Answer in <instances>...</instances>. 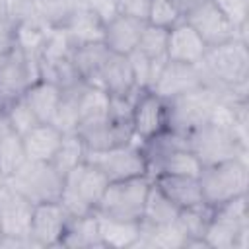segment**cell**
Returning <instances> with one entry per match:
<instances>
[{
  "label": "cell",
  "mask_w": 249,
  "mask_h": 249,
  "mask_svg": "<svg viewBox=\"0 0 249 249\" xmlns=\"http://www.w3.org/2000/svg\"><path fill=\"white\" fill-rule=\"evenodd\" d=\"M202 84L218 89L222 97L231 86L249 82V45L239 39L206 49L202 62Z\"/></svg>",
  "instance_id": "cell-1"
},
{
  "label": "cell",
  "mask_w": 249,
  "mask_h": 249,
  "mask_svg": "<svg viewBox=\"0 0 249 249\" xmlns=\"http://www.w3.org/2000/svg\"><path fill=\"white\" fill-rule=\"evenodd\" d=\"M208 249H247L249 247V202L247 195L235 196L212 208L204 231Z\"/></svg>",
  "instance_id": "cell-2"
},
{
  "label": "cell",
  "mask_w": 249,
  "mask_h": 249,
  "mask_svg": "<svg viewBox=\"0 0 249 249\" xmlns=\"http://www.w3.org/2000/svg\"><path fill=\"white\" fill-rule=\"evenodd\" d=\"M204 204L216 208L249 191V160L233 158L204 165L198 173Z\"/></svg>",
  "instance_id": "cell-3"
},
{
  "label": "cell",
  "mask_w": 249,
  "mask_h": 249,
  "mask_svg": "<svg viewBox=\"0 0 249 249\" xmlns=\"http://www.w3.org/2000/svg\"><path fill=\"white\" fill-rule=\"evenodd\" d=\"M187 146L198 158L202 167L249 156V140L241 138L231 126L210 121L187 134Z\"/></svg>",
  "instance_id": "cell-4"
},
{
  "label": "cell",
  "mask_w": 249,
  "mask_h": 249,
  "mask_svg": "<svg viewBox=\"0 0 249 249\" xmlns=\"http://www.w3.org/2000/svg\"><path fill=\"white\" fill-rule=\"evenodd\" d=\"M109 185L107 177L88 160L72 167L62 179V193L58 202L70 218L95 212L97 202Z\"/></svg>",
  "instance_id": "cell-5"
},
{
  "label": "cell",
  "mask_w": 249,
  "mask_h": 249,
  "mask_svg": "<svg viewBox=\"0 0 249 249\" xmlns=\"http://www.w3.org/2000/svg\"><path fill=\"white\" fill-rule=\"evenodd\" d=\"M220 99H222V93L204 84L181 95H175L171 99H165L167 128L187 136L191 130L210 121V113Z\"/></svg>",
  "instance_id": "cell-6"
},
{
  "label": "cell",
  "mask_w": 249,
  "mask_h": 249,
  "mask_svg": "<svg viewBox=\"0 0 249 249\" xmlns=\"http://www.w3.org/2000/svg\"><path fill=\"white\" fill-rule=\"evenodd\" d=\"M150 185H152V179L148 175L111 181L105 187L95 212L107 218L140 222Z\"/></svg>",
  "instance_id": "cell-7"
},
{
  "label": "cell",
  "mask_w": 249,
  "mask_h": 249,
  "mask_svg": "<svg viewBox=\"0 0 249 249\" xmlns=\"http://www.w3.org/2000/svg\"><path fill=\"white\" fill-rule=\"evenodd\" d=\"M62 179H64L62 173H58L51 161L27 160L12 177L4 181H8L29 202L39 204V202H51L60 198Z\"/></svg>",
  "instance_id": "cell-8"
},
{
  "label": "cell",
  "mask_w": 249,
  "mask_h": 249,
  "mask_svg": "<svg viewBox=\"0 0 249 249\" xmlns=\"http://www.w3.org/2000/svg\"><path fill=\"white\" fill-rule=\"evenodd\" d=\"M86 160L89 163H93L107 177L109 183L148 175V163H146L144 152L136 140L123 144V146L103 150V152H88Z\"/></svg>",
  "instance_id": "cell-9"
},
{
  "label": "cell",
  "mask_w": 249,
  "mask_h": 249,
  "mask_svg": "<svg viewBox=\"0 0 249 249\" xmlns=\"http://www.w3.org/2000/svg\"><path fill=\"white\" fill-rule=\"evenodd\" d=\"M41 78L39 56L21 51L19 47L10 49L0 58V88L14 99Z\"/></svg>",
  "instance_id": "cell-10"
},
{
  "label": "cell",
  "mask_w": 249,
  "mask_h": 249,
  "mask_svg": "<svg viewBox=\"0 0 249 249\" xmlns=\"http://www.w3.org/2000/svg\"><path fill=\"white\" fill-rule=\"evenodd\" d=\"M70 216L62 208L58 200L33 204L31 224H29V239L35 247H60L62 235L66 231Z\"/></svg>",
  "instance_id": "cell-11"
},
{
  "label": "cell",
  "mask_w": 249,
  "mask_h": 249,
  "mask_svg": "<svg viewBox=\"0 0 249 249\" xmlns=\"http://www.w3.org/2000/svg\"><path fill=\"white\" fill-rule=\"evenodd\" d=\"M130 126L136 142H144L167 128L165 99H161L152 89H138L132 105Z\"/></svg>",
  "instance_id": "cell-12"
},
{
  "label": "cell",
  "mask_w": 249,
  "mask_h": 249,
  "mask_svg": "<svg viewBox=\"0 0 249 249\" xmlns=\"http://www.w3.org/2000/svg\"><path fill=\"white\" fill-rule=\"evenodd\" d=\"M76 132L80 134V138L86 146V152H103V150H109L115 146L134 142L130 123H123L113 117H105V119H99L93 123L80 124L76 128Z\"/></svg>",
  "instance_id": "cell-13"
},
{
  "label": "cell",
  "mask_w": 249,
  "mask_h": 249,
  "mask_svg": "<svg viewBox=\"0 0 249 249\" xmlns=\"http://www.w3.org/2000/svg\"><path fill=\"white\" fill-rule=\"evenodd\" d=\"M183 19L200 35L206 47H214L230 39H235V27L220 14V10L210 0H204L193 10H189L183 16Z\"/></svg>",
  "instance_id": "cell-14"
},
{
  "label": "cell",
  "mask_w": 249,
  "mask_h": 249,
  "mask_svg": "<svg viewBox=\"0 0 249 249\" xmlns=\"http://www.w3.org/2000/svg\"><path fill=\"white\" fill-rule=\"evenodd\" d=\"M33 202L0 179V230L2 235H29Z\"/></svg>",
  "instance_id": "cell-15"
},
{
  "label": "cell",
  "mask_w": 249,
  "mask_h": 249,
  "mask_svg": "<svg viewBox=\"0 0 249 249\" xmlns=\"http://www.w3.org/2000/svg\"><path fill=\"white\" fill-rule=\"evenodd\" d=\"M202 84V72L198 64H185L177 60H165L152 91L161 99H171Z\"/></svg>",
  "instance_id": "cell-16"
},
{
  "label": "cell",
  "mask_w": 249,
  "mask_h": 249,
  "mask_svg": "<svg viewBox=\"0 0 249 249\" xmlns=\"http://www.w3.org/2000/svg\"><path fill=\"white\" fill-rule=\"evenodd\" d=\"M206 49H208L206 43L185 19L175 23L167 33V51H165L167 60L200 64L206 54Z\"/></svg>",
  "instance_id": "cell-17"
},
{
  "label": "cell",
  "mask_w": 249,
  "mask_h": 249,
  "mask_svg": "<svg viewBox=\"0 0 249 249\" xmlns=\"http://www.w3.org/2000/svg\"><path fill=\"white\" fill-rule=\"evenodd\" d=\"M144 25H146V21L117 14L109 21H105L103 43L111 53L130 54L138 45V39H140Z\"/></svg>",
  "instance_id": "cell-18"
},
{
  "label": "cell",
  "mask_w": 249,
  "mask_h": 249,
  "mask_svg": "<svg viewBox=\"0 0 249 249\" xmlns=\"http://www.w3.org/2000/svg\"><path fill=\"white\" fill-rule=\"evenodd\" d=\"M93 86H99L109 95H132V93H136L138 89H136V84L132 78L128 56L111 53Z\"/></svg>",
  "instance_id": "cell-19"
},
{
  "label": "cell",
  "mask_w": 249,
  "mask_h": 249,
  "mask_svg": "<svg viewBox=\"0 0 249 249\" xmlns=\"http://www.w3.org/2000/svg\"><path fill=\"white\" fill-rule=\"evenodd\" d=\"M152 181L160 187V191L179 208H193L204 204L198 177L193 175H158Z\"/></svg>",
  "instance_id": "cell-20"
},
{
  "label": "cell",
  "mask_w": 249,
  "mask_h": 249,
  "mask_svg": "<svg viewBox=\"0 0 249 249\" xmlns=\"http://www.w3.org/2000/svg\"><path fill=\"white\" fill-rule=\"evenodd\" d=\"M62 134L64 132H60L53 123H37L31 130H27L21 136L27 160L53 161V158H54V154L60 146Z\"/></svg>",
  "instance_id": "cell-21"
},
{
  "label": "cell",
  "mask_w": 249,
  "mask_h": 249,
  "mask_svg": "<svg viewBox=\"0 0 249 249\" xmlns=\"http://www.w3.org/2000/svg\"><path fill=\"white\" fill-rule=\"evenodd\" d=\"M60 247L68 249H103L99 239V220L97 212L84 216H74L68 220L66 231L62 235Z\"/></svg>",
  "instance_id": "cell-22"
},
{
  "label": "cell",
  "mask_w": 249,
  "mask_h": 249,
  "mask_svg": "<svg viewBox=\"0 0 249 249\" xmlns=\"http://www.w3.org/2000/svg\"><path fill=\"white\" fill-rule=\"evenodd\" d=\"M99 239L103 249H134L140 239V222L117 220L97 214Z\"/></svg>",
  "instance_id": "cell-23"
},
{
  "label": "cell",
  "mask_w": 249,
  "mask_h": 249,
  "mask_svg": "<svg viewBox=\"0 0 249 249\" xmlns=\"http://www.w3.org/2000/svg\"><path fill=\"white\" fill-rule=\"evenodd\" d=\"M103 27H105V21L99 16H95L91 10L76 4V10L72 12L70 19L66 21V25L62 29L66 31L72 47H78V45H86V43L103 41Z\"/></svg>",
  "instance_id": "cell-24"
},
{
  "label": "cell",
  "mask_w": 249,
  "mask_h": 249,
  "mask_svg": "<svg viewBox=\"0 0 249 249\" xmlns=\"http://www.w3.org/2000/svg\"><path fill=\"white\" fill-rule=\"evenodd\" d=\"M60 95H62V89L45 78L35 80L23 91V99L27 101V105L31 107V111L35 113L39 123H51L53 121L56 107H58V101H60Z\"/></svg>",
  "instance_id": "cell-25"
},
{
  "label": "cell",
  "mask_w": 249,
  "mask_h": 249,
  "mask_svg": "<svg viewBox=\"0 0 249 249\" xmlns=\"http://www.w3.org/2000/svg\"><path fill=\"white\" fill-rule=\"evenodd\" d=\"M187 233L181 230L179 222L169 224H144L140 222V239L136 247L144 249H183Z\"/></svg>",
  "instance_id": "cell-26"
},
{
  "label": "cell",
  "mask_w": 249,
  "mask_h": 249,
  "mask_svg": "<svg viewBox=\"0 0 249 249\" xmlns=\"http://www.w3.org/2000/svg\"><path fill=\"white\" fill-rule=\"evenodd\" d=\"M202 169V163L198 158L189 150V148H177L158 160H154L148 165V177H158V175H193L198 177Z\"/></svg>",
  "instance_id": "cell-27"
},
{
  "label": "cell",
  "mask_w": 249,
  "mask_h": 249,
  "mask_svg": "<svg viewBox=\"0 0 249 249\" xmlns=\"http://www.w3.org/2000/svg\"><path fill=\"white\" fill-rule=\"evenodd\" d=\"M109 54H111V51L105 47L103 41L78 45L72 49V64H74L78 76L86 84H95Z\"/></svg>",
  "instance_id": "cell-28"
},
{
  "label": "cell",
  "mask_w": 249,
  "mask_h": 249,
  "mask_svg": "<svg viewBox=\"0 0 249 249\" xmlns=\"http://www.w3.org/2000/svg\"><path fill=\"white\" fill-rule=\"evenodd\" d=\"M210 216H212V208L208 204L179 210L177 222H179L181 230L187 233V241H185L183 249H193V247L208 249L204 243V231H206V226L210 222Z\"/></svg>",
  "instance_id": "cell-29"
},
{
  "label": "cell",
  "mask_w": 249,
  "mask_h": 249,
  "mask_svg": "<svg viewBox=\"0 0 249 249\" xmlns=\"http://www.w3.org/2000/svg\"><path fill=\"white\" fill-rule=\"evenodd\" d=\"M78 115H80L78 126L109 117V93L99 86L84 84L78 99Z\"/></svg>",
  "instance_id": "cell-30"
},
{
  "label": "cell",
  "mask_w": 249,
  "mask_h": 249,
  "mask_svg": "<svg viewBox=\"0 0 249 249\" xmlns=\"http://www.w3.org/2000/svg\"><path fill=\"white\" fill-rule=\"evenodd\" d=\"M179 216V208L160 191V187L152 181L148 195H146V202H144V210H142V220L144 224H169L175 222Z\"/></svg>",
  "instance_id": "cell-31"
},
{
  "label": "cell",
  "mask_w": 249,
  "mask_h": 249,
  "mask_svg": "<svg viewBox=\"0 0 249 249\" xmlns=\"http://www.w3.org/2000/svg\"><path fill=\"white\" fill-rule=\"evenodd\" d=\"M86 82H80L78 86H72L68 89H62L56 113L53 117V124L60 130V132H76L78 123H80V115H78V99H80V91L84 88Z\"/></svg>",
  "instance_id": "cell-32"
},
{
  "label": "cell",
  "mask_w": 249,
  "mask_h": 249,
  "mask_svg": "<svg viewBox=\"0 0 249 249\" xmlns=\"http://www.w3.org/2000/svg\"><path fill=\"white\" fill-rule=\"evenodd\" d=\"M86 146L80 138L78 132H64L62 134V140H60V146L53 158V165L56 167L58 173H62V177L76 165H80L84 160H86Z\"/></svg>",
  "instance_id": "cell-33"
},
{
  "label": "cell",
  "mask_w": 249,
  "mask_h": 249,
  "mask_svg": "<svg viewBox=\"0 0 249 249\" xmlns=\"http://www.w3.org/2000/svg\"><path fill=\"white\" fill-rule=\"evenodd\" d=\"M27 161L21 136L16 132L0 138V179L12 177Z\"/></svg>",
  "instance_id": "cell-34"
},
{
  "label": "cell",
  "mask_w": 249,
  "mask_h": 249,
  "mask_svg": "<svg viewBox=\"0 0 249 249\" xmlns=\"http://www.w3.org/2000/svg\"><path fill=\"white\" fill-rule=\"evenodd\" d=\"M49 25H45L41 19H27V21H19L16 23V47H19L21 51L29 53V54H37L43 49V43L47 39L49 33Z\"/></svg>",
  "instance_id": "cell-35"
},
{
  "label": "cell",
  "mask_w": 249,
  "mask_h": 249,
  "mask_svg": "<svg viewBox=\"0 0 249 249\" xmlns=\"http://www.w3.org/2000/svg\"><path fill=\"white\" fill-rule=\"evenodd\" d=\"M76 4V0H33L35 16L49 27H64Z\"/></svg>",
  "instance_id": "cell-36"
},
{
  "label": "cell",
  "mask_w": 249,
  "mask_h": 249,
  "mask_svg": "<svg viewBox=\"0 0 249 249\" xmlns=\"http://www.w3.org/2000/svg\"><path fill=\"white\" fill-rule=\"evenodd\" d=\"M167 33H169V29H165V27H158V25L146 23L144 29H142V33H140L136 51H140L148 58H167L165 56V51H167Z\"/></svg>",
  "instance_id": "cell-37"
},
{
  "label": "cell",
  "mask_w": 249,
  "mask_h": 249,
  "mask_svg": "<svg viewBox=\"0 0 249 249\" xmlns=\"http://www.w3.org/2000/svg\"><path fill=\"white\" fill-rule=\"evenodd\" d=\"M6 115L10 119L12 130L16 134H19V136H23L27 130H31L39 123V119L35 117V113L31 111V107L27 105L23 95H18V97L10 99V103L6 107Z\"/></svg>",
  "instance_id": "cell-38"
},
{
  "label": "cell",
  "mask_w": 249,
  "mask_h": 249,
  "mask_svg": "<svg viewBox=\"0 0 249 249\" xmlns=\"http://www.w3.org/2000/svg\"><path fill=\"white\" fill-rule=\"evenodd\" d=\"M181 19H183V14L179 12V8L173 0H150V10H148L146 23L171 29Z\"/></svg>",
  "instance_id": "cell-39"
},
{
  "label": "cell",
  "mask_w": 249,
  "mask_h": 249,
  "mask_svg": "<svg viewBox=\"0 0 249 249\" xmlns=\"http://www.w3.org/2000/svg\"><path fill=\"white\" fill-rule=\"evenodd\" d=\"M210 2L233 27H239L249 21V0H210Z\"/></svg>",
  "instance_id": "cell-40"
},
{
  "label": "cell",
  "mask_w": 249,
  "mask_h": 249,
  "mask_svg": "<svg viewBox=\"0 0 249 249\" xmlns=\"http://www.w3.org/2000/svg\"><path fill=\"white\" fill-rule=\"evenodd\" d=\"M126 56H128V62H130V70H132V78H134L136 89H150L152 58H148L146 54H142L136 49Z\"/></svg>",
  "instance_id": "cell-41"
},
{
  "label": "cell",
  "mask_w": 249,
  "mask_h": 249,
  "mask_svg": "<svg viewBox=\"0 0 249 249\" xmlns=\"http://www.w3.org/2000/svg\"><path fill=\"white\" fill-rule=\"evenodd\" d=\"M0 14L6 16L8 19H12L14 23L37 18L35 8H33V0H0Z\"/></svg>",
  "instance_id": "cell-42"
},
{
  "label": "cell",
  "mask_w": 249,
  "mask_h": 249,
  "mask_svg": "<svg viewBox=\"0 0 249 249\" xmlns=\"http://www.w3.org/2000/svg\"><path fill=\"white\" fill-rule=\"evenodd\" d=\"M148 10H150V0H117V14L126 18L146 21Z\"/></svg>",
  "instance_id": "cell-43"
},
{
  "label": "cell",
  "mask_w": 249,
  "mask_h": 249,
  "mask_svg": "<svg viewBox=\"0 0 249 249\" xmlns=\"http://www.w3.org/2000/svg\"><path fill=\"white\" fill-rule=\"evenodd\" d=\"M76 2L78 6L91 10L103 21H109L113 16H117V0H76Z\"/></svg>",
  "instance_id": "cell-44"
},
{
  "label": "cell",
  "mask_w": 249,
  "mask_h": 249,
  "mask_svg": "<svg viewBox=\"0 0 249 249\" xmlns=\"http://www.w3.org/2000/svg\"><path fill=\"white\" fill-rule=\"evenodd\" d=\"M16 47V23L0 14V54Z\"/></svg>",
  "instance_id": "cell-45"
},
{
  "label": "cell",
  "mask_w": 249,
  "mask_h": 249,
  "mask_svg": "<svg viewBox=\"0 0 249 249\" xmlns=\"http://www.w3.org/2000/svg\"><path fill=\"white\" fill-rule=\"evenodd\" d=\"M10 132H14V130H12L10 119H8L6 109H4V111H0V138H4V136H6V134H10Z\"/></svg>",
  "instance_id": "cell-46"
},
{
  "label": "cell",
  "mask_w": 249,
  "mask_h": 249,
  "mask_svg": "<svg viewBox=\"0 0 249 249\" xmlns=\"http://www.w3.org/2000/svg\"><path fill=\"white\" fill-rule=\"evenodd\" d=\"M175 4H177V8H179V12L185 16L189 10H193L195 6H198L200 2H204V0H173Z\"/></svg>",
  "instance_id": "cell-47"
},
{
  "label": "cell",
  "mask_w": 249,
  "mask_h": 249,
  "mask_svg": "<svg viewBox=\"0 0 249 249\" xmlns=\"http://www.w3.org/2000/svg\"><path fill=\"white\" fill-rule=\"evenodd\" d=\"M10 99H12V97H10V95H8V93H6V91L0 88V111H4V109L8 107Z\"/></svg>",
  "instance_id": "cell-48"
},
{
  "label": "cell",
  "mask_w": 249,
  "mask_h": 249,
  "mask_svg": "<svg viewBox=\"0 0 249 249\" xmlns=\"http://www.w3.org/2000/svg\"><path fill=\"white\" fill-rule=\"evenodd\" d=\"M0 237H2V230H0Z\"/></svg>",
  "instance_id": "cell-49"
},
{
  "label": "cell",
  "mask_w": 249,
  "mask_h": 249,
  "mask_svg": "<svg viewBox=\"0 0 249 249\" xmlns=\"http://www.w3.org/2000/svg\"><path fill=\"white\" fill-rule=\"evenodd\" d=\"M0 58H2V54H0Z\"/></svg>",
  "instance_id": "cell-50"
}]
</instances>
